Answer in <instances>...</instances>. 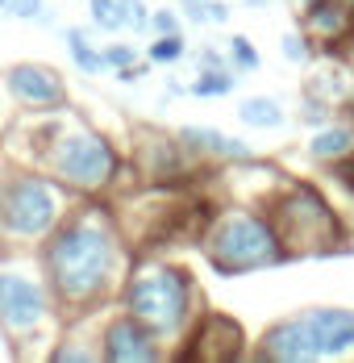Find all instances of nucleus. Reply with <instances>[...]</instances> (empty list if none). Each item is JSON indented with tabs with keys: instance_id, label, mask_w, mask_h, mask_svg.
<instances>
[{
	"instance_id": "5701e85b",
	"label": "nucleus",
	"mask_w": 354,
	"mask_h": 363,
	"mask_svg": "<svg viewBox=\"0 0 354 363\" xmlns=\"http://www.w3.org/2000/svg\"><path fill=\"white\" fill-rule=\"evenodd\" d=\"M280 55L292 63V67H304V63H313V55H317V42L304 34V30H287L280 38Z\"/></svg>"
},
{
	"instance_id": "0eeeda50",
	"label": "nucleus",
	"mask_w": 354,
	"mask_h": 363,
	"mask_svg": "<svg viewBox=\"0 0 354 363\" xmlns=\"http://www.w3.org/2000/svg\"><path fill=\"white\" fill-rule=\"evenodd\" d=\"M59 318V301L42 272L0 267V334L13 342L17 355H25V342L46 338V330Z\"/></svg>"
},
{
	"instance_id": "f8f14e48",
	"label": "nucleus",
	"mask_w": 354,
	"mask_h": 363,
	"mask_svg": "<svg viewBox=\"0 0 354 363\" xmlns=\"http://www.w3.org/2000/svg\"><path fill=\"white\" fill-rule=\"evenodd\" d=\"M183 359H200V363H234V359H246L250 347H246V330L242 322L225 318V313H200L192 334L183 338Z\"/></svg>"
},
{
	"instance_id": "9b49d317",
	"label": "nucleus",
	"mask_w": 354,
	"mask_h": 363,
	"mask_svg": "<svg viewBox=\"0 0 354 363\" xmlns=\"http://www.w3.org/2000/svg\"><path fill=\"white\" fill-rule=\"evenodd\" d=\"M4 92L21 113H55L71 105L67 79L50 63H13L4 72Z\"/></svg>"
},
{
	"instance_id": "7ed1b4c3",
	"label": "nucleus",
	"mask_w": 354,
	"mask_h": 363,
	"mask_svg": "<svg viewBox=\"0 0 354 363\" xmlns=\"http://www.w3.org/2000/svg\"><path fill=\"white\" fill-rule=\"evenodd\" d=\"M117 305L125 313H134L167 351H176L192 334L196 318L205 313V292L196 289V280H192V272L183 263L159 259V255H142V259H130V272L121 280Z\"/></svg>"
},
{
	"instance_id": "20e7f679",
	"label": "nucleus",
	"mask_w": 354,
	"mask_h": 363,
	"mask_svg": "<svg viewBox=\"0 0 354 363\" xmlns=\"http://www.w3.org/2000/svg\"><path fill=\"white\" fill-rule=\"evenodd\" d=\"M75 201L79 196H71L42 167H30V163L4 167L0 172V251H38Z\"/></svg>"
},
{
	"instance_id": "c85d7f7f",
	"label": "nucleus",
	"mask_w": 354,
	"mask_h": 363,
	"mask_svg": "<svg viewBox=\"0 0 354 363\" xmlns=\"http://www.w3.org/2000/svg\"><path fill=\"white\" fill-rule=\"evenodd\" d=\"M183 21H179L176 9H150V34H179Z\"/></svg>"
},
{
	"instance_id": "f257e3e1",
	"label": "nucleus",
	"mask_w": 354,
	"mask_h": 363,
	"mask_svg": "<svg viewBox=\"0 0 354 363\" xmlns=\"http://www.w3.org/2000/svg\"><path fill=\"white\" fill-rule=\"evenodd\" d=\"M38 272L59 301L63 318H92L121 292L130 272V238L101 196H79L67 218L38 247Z\"/></svg>"
},
{
	"instance_id": "f3484780",
	"label": "nucleus",
	"mask_w": 354,
	"mask_h": 363,
	"mask_svg": "<svg viewBox=\"0 0 354 363\" xmlns=\"http://www.w3.org/2000/svg\"><path fill=\"white\" fill-rule=\"evenodd\" d=\"M238 84H242V72H234V67H196L188 92L200 101H221V96L238 92Z\"/></svg>"
},
{
	"instance_id": "9d476101",
	"label": "nucleus",
	"mask_w": 354,
	"mask_h": 363,
	"mask_svg": "<svg viewBox=\"0 0 354 363\" xmlns=\"http://www.w3.org/2000/svg\"><path fill=\"white\" fill-rule=\"evenodd\" d=\"M300 322V338H304V355L309 363L321 359H346L354 355V309L342 305H317L296 313Z\"/></svg>"
},
{
	"instance_id": "a878e982",
	"label": "nucleus",
	"mask_w": 354,
	"mask_h": 363,
	"mask_svg": "<svg viewBox=\"0 0 354 363\" xmlns=\"http://www.w3.org/2000/svg\"><path fill=\"white\" fill-rule=\"evenodd\" d=\"M121 4V21H125V30H134V34H150V4L146 0H117Z\"/></svg>"
},
{
	"instance_id": "39448f33",
	"label": "nucleus",
	"mask_w": 354,
	"mask_h": 363,
	"mask_svg": "<svg viewBox=\"0 0 354 363\" xmlns=\"http://www.w3.org/2000/svg\"><path fill=\"white\" fill-rule=\"evenodd\" d=\"M200 251L217 276H250V272H267L292 259L271 213L254 205L212 209L209 225L200 230Z\"/></svg>"
},
{
	"instance_id": "4be33fe9",
	"label": "nucleus",
	"mask_w": 354,
	"mask_h": 363,
	"mask_svg": "<svg viewBox=\"0 0 354 363\" xmlns=\"http://www.w3.org/2000/svg\"><path fill=\"white\" fill-rule=\"evenodd\" d=\"M234 4L225 0H188V21L192 26H229Z\"/></svg>"
},
{
	"instance_id": "c9c22d12",
	"label": "nucleus",
	"mask_w": 354,
	"mask_h": 363,
	"mask_svg": "<svg viewBox=\"0 0 354 363\" xmlns=\"http://www.w3.org/2000/svg\"><path fill=\"white\" fill-rule=\"evenodd\" d=\"M0 13H4V0H0Z\"/></svg>"
},
{
	"instance_id": "6e6552de",
	"label": "nucleus",
	"mask_w": 354,
	"mask_h": 363,
	"mask_svg": "<svg viewBox=\"0 0 354 363\" xmlns=\"http://www.w3.org/2000/svg\"><path fill=\"white\" fill-rule=\"evenodd\" d=\"M130 167L150 188H179V184L196 172V163L188 159V150L179 146V138L176 134H163V130H138L134 134Z\"/></svg>"
},
{
	"instance_id": "4468645a",
	"label": "nucleus",
	"mask_w": 354,
	"mask_h": 363,
	"mask_svg": "<svg viewBox=\"0 0 354 363\" xmlns=\"http://www.w3.org/2000/svg\"><path fill=\"white\" fill-rule=\"evenodd\" d=\"M300 21H304V34L313 38L325 55H333V50L346 46V38L354 30V9L346 0H321L317 9H309Z\"/></svg>"
},
{
	"instance_id": "b1692460",
	"label": "nucleus",
	"mask_w": 354,
	"mask_h": 363,
	"mask_svg": "<svg viewBox=\"0 0 354 363\" xmlns=\"http://www.w3.org/2000/svg\"><path fill=\"white\" fill-rule=\"evenodd\" d=\"M88 21H92V30H101V34H121V30H125L117 0H88Z\"/></svg>"
},
{
	"instance_id": "f704fd0d",
	"label": "nucleus",
	"mask_w": 354,
	"mask_h": 363,
	"mask_svg": "<svg viewBox=\"0 0 354 363\" xmlns=\"http://www.w3.org/2000/svg\"><path fill=\"white\" fill-rule=\"evenodd\" d=\"M250 9H263V4H267V0H246Z\"/></svg>"
},
{
	"instance_id": "1a4fd4ad",
	"label": "nucleus",
	"mask_w": 354,
	"mask_h": 363,
	"mask_svg": "<svg viewBox=\"0 0 354 363\" xmlns=\"http://www.w3.org/2000/svg\"><path fill=\"white\" fill-rule=\"evenodd\" d=\"M96 347L105 363H159L167 359V347L142 326L134 313H125L121 305L96 326Z\"/></svg>"
},
{
	"instance_id": "dca6fc26",
	"label": "nucleus",
	"mask_w": 354,
	"mask_h": 363,
	"mask_svg": "<svg viewBox=\"0 0 354 363\" xmlns=\"http://www.w3.org/2000/svg\"><path fill=\"white\" fill-rule=\"evenodd\" d=\"M63 42H67V55H71V63H75L79 75H105L108 72L105 46L92 42V34H88L84 26H67V30H63Z\"/></svg>"
},
{
	"instance_id": "423d86ee",
	"label": "nucleus",
	"mask_w": 354,
	"mask_h": 363,
	"mask_svg": "<svg viewBox=\"0 0 354 363\" xmlns=\"http://www.w3.org/2000/svg\"><path fill=\"white\" fill-rule=\"evenodd\" d=\"M275 230H280L283 247L292 259H309V255H333L350 247V230L342 213L333 209V201L309 180H287L275 188V196L263 205Z\"/></svg>"
},
{
	"instance_id": "7c9ffc66",
	"label": "nucleus",
	"mask_w": 354,
	"mask_h": 363,
	"mask_svg": "<svg viewBox=\"0 0 354 363\" xmlns=\"http://www.w3.org/2000/svg\"><path fill=\"white\" fill-rule=\"evenodd\" d=\"M329 172H333V176H338V184H342V188L354 196V155H350V159H342V163H333Z\"/></svg>"
},
{
	"instance_id": "aec40b11",
	"label": "nucleus",
	"mask_w": 354,
	"mask_h": 363,
	"mask_svg": "<svg viewBox=\"0 0 354 363\" xmlns=\"http://www.w3.org/2000/svg\"><path fill=\"white\" fill-rule=\"evenodd\" d=\"M188 55V38L183 30L179 34H154V42L146 46V59H150V67H171Z\"/></svg>"
},
{
	"instance_id": "2eb2a0df",
	"label": "nucleus",
	"mask_w": 354,
	"mask_h": 363,
	"mask_svg": "<svg viewBox=\"0 0 354 363\" xmlns=\"http://www.w3.org/2000/svg\"><path fill=\"white\" fill-rule=\"evenodd\" d=\"M309 159L317 163V167H333V163H342V159H350L354 155V121H338V117H329L325 125L313 130V138H309Z\"/></svg>"
},
{
	"instance_id": "a211bd4d",
	"label": "nucleus",
	"mask_w": 354,
	"mask_h": 363,
	"mask_svg": "<svg viewBox=\"0 0 354 363\" xmlns=\"http://www.w3.org/2000/svg\"><path fill=\"white\" fill-rule=\"evenodd\" d=\"M283 105L275 96H242L238 101V121L246 130H280L283 125Z\"/></svg>"
},
{
	"instance_id": "412c9836",
	"label": "nucleus",
	"mask_w": 354,
	"mask_h": 363,
	"mask_svg": "<svg viewBox=\"0 0 354 363\" xmlns=\"http://www.w3.org/2000/svg\"><path fill=\"white\" fill-rule=\"evenodd\" d=\"M225 55H229V67H234V72H242V75H250V72H258V67H263V55H258V46H254L246 34L229 38V42H225Z\"/></svg>"
},
{
	"instance_id": "cd10ccee",
	"label": "nucleus",
	"mask_w": 354,
	"mask_h": 363,
	"mask_svg": "<svg viewBox=\"0 0 354 363\" xmlns=\"http://www.w3.org/2000/svg\"><path fill=\"white\" fill-rule=\"evenodd\" d=\"M333 113H338V109H329L325 101H317V96H309V92H304V101H300V121H304V125H313V130H317V125H325Z\"/></svg>"
},
{
	"instance_id": "f03ea898",
	"label": "nucleus",
	"mask_w": 354,
	"mask_h": 363,
	"mask_svg": "<svg viewBox=\"0 0 354 363\" xmlns=\"http://www.w3.org/2000/svg\"><path fill=\"white\" fill-rule=\"evenodd\" d=\"M25 117L30 121L21 138L30 146L17 150V163L42 167L71 196H108L125 184V172H130L125 150L105 130H96L84 113L67 105L55 113H25Z\"/></svg>"
},
{
	"instance_id": "72a5a7b5",
	"label": "nucleus",
	"mask_w": 354,
	"mask_h": 363,
	"mask_svg": "<svg viewBox=\"0 0 354 363\" xmlns=\"http://www.w3.org/2000/svg\"><path fill=\"white\" fill-rule=\"evenodd\" d=\"M342 50H346V55H350V59H354V34L346 38V46H342Z\"/></svg>"
},
{
	"instance_id": "393cba45",
	"label": "nucleus",
	"mask_w": 354,
	"mask_h": 363,
	"mask_svg": "<svg viewBox=\"0 0 354 363\" xmlns=\"http://www.w3.org/2000/svg\"><path fill=\"white\" fill-rule=\"evenodd\" d=\"M4 13L17 21H34V26H55V9L46 0H4Z\"/></svg>"
},
{
	"instance_id": "c756f323",
	"label": "nucleus",
	"mask_w": 354,
	"mask_h": 363,
	"mask_svg": "<svg viewBox=\"0 0 354 363\" xmlns=\"http://www.w3.org/2000/svg\"><path fill=\"white\" fill-rule=\"evenodd\" d=\"M196 67H229V55L217 46H200L196 50Z\"/></svg>"
},
{
	"instance_id": "473e14b6",
	"label": "nucleus",
	"mask_w": 354,
	"mask_h": 363,
	"mask_svg": "<svg viewBox=\"0 0 354 363\" xmlns=\"http://www.w3.org/2000/svg\"><path fill=\"white\" fill-rule=\"evenodd\" d=\"M321 0H292V9H296V13H300V17H304V13H309V9H317Z\"/></svg>"
},
{
	"instance_id": "2f4dec72",
	"label": "nucleus",
	"mask_w": 354,
	"mask_h": 363,
	"mask_svg": "<svg viewBox=\"0 0 354 363\" xmlns=\"http://www.w3.org/2000/svg\"><path fill=\"white\" fill-rule=\"evenodd\" d=\"M117 75V79H121V84H125V88H130V84H142V79H146V75H150V59H146V63H134V67H125V72H113Z\"/></svg>"
},
{
	"instance_id": "6ab92c4d",
	"label": "nucleus",
	"mask_w": 354,
	"mask_h": 363,
	"mask_svg": "<svg viewBox=\"0 0 354 363\" xmlns=\"http://www.w3.org/2000/svg\"><path fill=\"white\" fill-rule=\"evenodd\" d=\"M55 363H101V347H96V330L88 338H79L75 330H67L63 338H55V347L46 351Z\"/></svg>"
},
{
	"instance_id": "ddd939ff",
	"label": "nucleus",
	"mask_w": 354,
	"mask_h": 363,
	"mask_svg": "<svg viewBox=\"0 0 354 363\" xmlns=\"http://www.w3.org/2000/svg\"><path fill=\"white\" fill-rule=\"evenodd\" d=\"M176 138L196 167H221V163H238V159L254 155L246 138H234L217 125H183V130H176Z\"/></svg>"
},
{
	"instance_id": "bb28decb",
	"label": "nucleus",
	"mask_w": 354,
	"mask_h": 363,
	"mask_svg": "<svg viewBox=\"0 0 354 363\" xmlns=\"http://www.w3.org/2000/svg\"><path fill=\"white\" fill-rule=\"evenodd\" d=\"M105 63H108V72H125V67L138 63V50H134L130 42H108L105 46Z\"/></svg>"
},
{
	"instance_id": "e433bc0d",
	"label": "nucleus",
	"mask_w": 354,
	"mask_h": 363,
	"mask_svg": "<svg viewBox=\"0 0 354 363\" xmlns=\"http://www.w3.org/2000/svg\"><path fill=\"white\" fill-rule=\"evenodd\" d=\"M346 4H350V9H354V0H346Z\"/></svg>"
}]
</instances>
